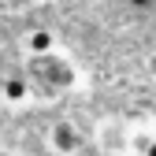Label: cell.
<instances>
[{
	"mask_svg": "<svg viewBox=\"0 0 156 156\" xmlns=\"http://www.w3.org/2000/svg\"><path fill=\"white\" fill-rule=\"evenodd\" d=\"M0 156H15V152H0Z\"/></svg>",
	"mask_w": 156,
	"mask_h": 156,
	"instance_id": "52a82bcc",
	"label": "cell"
},
{
	"mask_svg": "<svg viewBox=\"0 0 156 156\" xmlns=\"http://www.w3.org/2000/svg\"><path fill=\"white\" fill-rule=\"evenodd\" d=\"M26 48H30V56H48V52L56 48V37H52V30H30V37H26Z\"/></svg>",
	"mask_w": 156,
	"mask_h": 156,
	"instance_id": "3957f363",
	"label": "cell"
},
{
	"mask_svg": "<svg viewBox=\"0 0 156 156\" xmlns=\"http://www.w3.org/2000/svg\"><path fill=\"white\" fill-rule=\"evenodd\" d=\"M134 8H152V0H130Z\"/></svg>",
	"mask_w": 156,
	"mask_h": 156,
	"instance_id": "8992f818",
	"label": "cell"
},
{
	"mask_svg": "<svg viewBox=\"0 0 156 156\" xmlns=\"http://www.w3.org/2000/svg\"><path fill=\"white\" fill-rule=\"evenodd\" d=\"M26 93H30V86H26V78H19V74H11L8 82H4V101H11V104H19V101H26Z\"/></svg>",
	"mask_w": 156,
	"mask_h": 156,
	"instance_id": "277c9868",
	"label": "cell"
},
{
	"mask_svg": "<svg viewBox=\"0 0 156 156\" xmlns=\"http://www.w3.org/2000/svg\"><path fill=\"white\" fill-rule=\"evenodd\" d=\"M34 71L41 74L52 89H71V86H74V67L63 60V56H56V52H48V56H34Z\"/></svg>",
	"mask_w": 156,
	"mask_h": 156,
	"instance_id": "6da1fadb",
	"label": "cell"
},
{
	"mask_svg": "<svg viewBox=\"0 0 156 156\" xmlns=\"http://www.w3.org/2000/svg\"><path fill=\"white\" fill-rule=\"evenodd\" d=\"M48 149L56 156H78V149H82V130L71 119H56L48 126Z\"/></svg>",
	"mask_w": 156,
	"mask_h": 156,
	"instance_id": "7a4b0ae2",
	"label": "cell"
},
{
	"mask_svg": "<svg viewBox=\"0 0 156 156\" xmlns=\"http://www.w3.org/2000/svg\"><path fill=\"white\" fill-rule=\"evenodd\" d=\"M134 152L138 156H152V130H145V134L134 138Z\"/></svg>",
	"mask_w": 156,
	"mask_h": 156,
	"instance_id": "5b68a950",
	"label": "cell"
}]
</instances>
